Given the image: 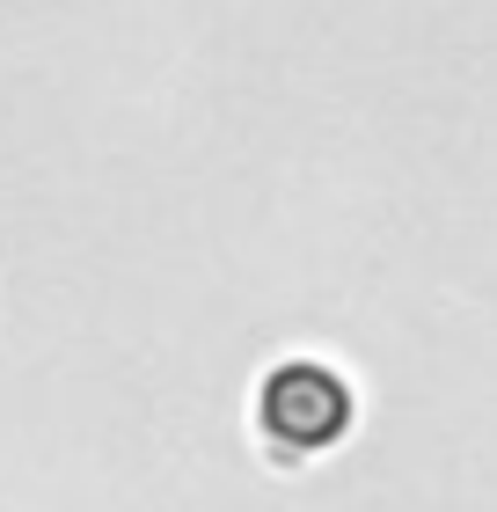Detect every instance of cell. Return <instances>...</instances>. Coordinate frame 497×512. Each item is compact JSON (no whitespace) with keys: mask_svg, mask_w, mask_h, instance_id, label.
Returning <instances> with one entry per match:
<instances>
[{"mask_svg":"<svg viewBox=\"0 0 497 512\" xmlns=\"http://www.w3.org/2000/svg\"><path fill=\"white\" fill-rule=\"evenodd\" d=\"M256 425L278 454H322L351 432V381L329 359H286L256 388Z\"/></svg>","mask_w":497,"mask_h":512,"instance_id":"cell-1","label":"cell"}]
</instances>
